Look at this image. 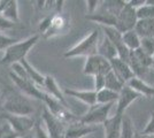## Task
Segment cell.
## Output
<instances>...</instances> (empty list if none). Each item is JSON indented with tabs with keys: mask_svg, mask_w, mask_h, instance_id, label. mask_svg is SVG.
Wrapping results in <instances>:
<instances>
[{
	"mask_svg": "<svg viewBox=\"0 0 154 138\" xmlns=\"http://www.w3.org/2000/svg\"><path fill=\"white\" fill-rule=\"evenodd\" d=\"M39 37L40 36L38 33H36L26 39L21 40V41H17L13 45H11L8 48L5 50V54L1 59V63L2 65H14V63H19L22 60H24L29 51L37 44Z\"/></svg>",
	"mask_w": 154,
	"mask_h": 138,
	"instance_id": "1",
	"label": "cell"
},
{
	"mask_svg": "<svg viewBox=\"0 0 154 138\" xmlns=\"http://www.w3.org/2000/svg\"><path fill=\"white\" fill-rule=\"evenodd\" d=\"M99 45V30H93L90 35L81 40L78 44L71 47L63 54V58H77V57H92L98 54Z\"/></svg>",
	"mask_w": 154,
	"mask_h": 138,
	"instance_id": "2",
	"label": "cell"
},
{
	"mask_svg": "<svg viewBox=\"0 0 154 138\" xmlns=\"http://www.w3.org/2000/svg\"><path fill=\"white\" fill-rule=\"evenodd\" d=\"M2 112L14 114V115H23V116H31V114L35 112L33 106L31 105L30 100L23 97L22 94L11 92L2 103Z\"/></svg>",
	"mask_w": 154,
	"mask_h": 138,
	"instance_id": "3",
	"label": "cell"
},
{
	"mask_svg": "<svg viewBox=\"0 0 154 138\" xmlns=\"http://www.w3.org/2000/svg\"><path fill=\"white\" fill-rule=\"evenodd\" d=\"M0 118L5 120L8 124L13 128L15 132H17L21 137L28 132H31L35 128L36 121L32 116H23V115H14L9 113H0Z\"/></svg>",
	"mask_w": 154,
	"mask_h": 138,
	"instance_id": "4",
	"label": "cell"
},
{
	"mask_svg": "<svg viewBox=\"0 0 154 138\" xmlns=\"http://www.w3.org/2000/svg\"><path fill=\"white\" fill-rule=\"evenodd\" d=\"M110 72H112V65H110V61H108L107 59L98 54L86 58L83 68V72L85 75L92 76V77H96L98 75L107 76Z\"/></svg>",
	"mask_w": 154,
	"mask_h": 138,
	"instance_id": "5",
	"label": "cell"
},
{
	"mask_svg": "<svg viewBox=\"0 0 154 138\" xmlns=\"http://www.w3.org/2000/svg\"><path fill=\"white\" fill-rule=\"evenodd\" d=\"M44 103H45L46 107L50 109V112L55 118H58L59 120H61L62 122H64L66 124H70L72 122H76V121L79 120V116L72 114L69 111L68 107H66L63 104H61L57 99H54L53 97L46 94V93H45V98H44Z\"/></svg>",
	"mask_w": 154,
	"mask_h": 138,
	"instance_id": "6",
	"label": "cell"
},
{
	"mask_svg": "<svg viewBox=\"0 0 154 138\" xmlns=\"http://www.w3.org/2000/svg\"><path fill=\"white\" fill-rule=\"evenodd\" d=\"M112 106H114V104H107V105L97 104L90 107V109L83 116H81L79 120L85 124L93 125V127L96 124H103L109 118L108 115L112 109Z\"/></svg>",
	"mask_w": 154,
	"mask_h": 138,
	"instance_id": "7",
	"label": "cell"
},
{
	"mask_svg": "<svg viewBox=\"0 0 154 138\" xmlns=\"http://www.w3.org/2000/svg\"><path fill=\"white\" fill-rule=\"evenodd\" d=\"M129 66L131 67L132 72H135L136 77L143 78V76L147 72L148 69L153 68V60H152V57L147 55L140 48H138L131 52Z\"/></svg>",
	"mask_w": 154,
	"mask_h": 138,
	"instance_id": "8",
	"label": "cell"
},
{
	"mask_svg": "<svg viewBox=\"0 0 154 138\" xmlns=\"http://www.w3.org/2000/svg\"><path fill=\"white\" fill-rule=\"evenodd\" d=\"M42 118L45 122L46 128H47V133L50 138H64L66 135V129L67 125L64 122H62L61 120H59L58 118H55L50 109L44 106L43 111H42Z\"/></svg>",
	"mask_w": 154,
	"mask_h": 138,
	"instance_id": "9",
	"label": "cell"
},
{
	"mask_svg": "<svg viewBox=\"0 0 154 138\" xmlns=\"http://www.w3.org/2000/svg\"><path fill=\"white\" fill-rule=\"evenodd\" d=\"M137 21H138L137 11L130 6L128 1H127L122 12L117 16V24H116L115 28L123 35L124 32L134 30L136 24H137Z\"/></svg>",
	"mask_w": 154,
	"mask_h": 138,
	"instance_id": "10",
	"label": "cell"
},
{
	"mask_svg": "<svg viewBox=\"0 0 154 138\" xmlns=\"http://www.w3.org/2000/svg\"><path fill=\"white\" fill-rule=\"evenodd\" d=\"M9 76H11L12 81L14 82V84L19 87L20 91H22L26 96L44 101L45 92H44V90L39 89L38 86L36 85L33 82H31L30 79L20 78V77H17V76H16L15 74H13L12 72H9Z\"/></svg>",
	"mask_w": 154,
	"mask_h": 138,
	"instance_id": "11",
	"label": "cell"
},
{
	"mask_svg": "<svg viewBox=\"0 0 154 138\" xmlns=\"http://www.w3.org/2000/svg\"><path fill=\"white\" fill-rule=\"evenodd\" d=\"M141 96L138 94L136 91H134L130 86H128L127 84L124 85V87L122 89V91L120 92L119 94V100L116 103V113L117 115H123L125 114V111L128 109V107L132 103H135L137 99H139Z\"/></svg>",
	"mask_w": 154,
	"mask_h": 138,
	"instance_id": "12",
	"label": "cell"
},
{
	"mask_svg": "<svg viewBox=\"0 0 154 138\" xmlns=\"http://www.w3.org/2000/svg\"><path fill=\"white\" fill-rule=\"evenodd\" d=\"M110 65H112V72H114L119 77V79L124 84H128L129 81L136 76L135 72L131 69V67L129 66V63L124 62L120 58L113 59L110 61Z\"/></svg>",
	"mask_w": 154,
	"mask_h": 138,
	"instance_id": "13",
	"label": "cell"
},
{
	"mask_svg": "<svg viewBox=\"0 0 154 138\" xmlns=\"http://www.w3.org/2000/svg\"><path fill=\"white\" fill-rule=\"evenodd\" d=\"M94 130H96V127L85 124L81 120H78L76 122H72L67 125L64 138H83L84 136L92 133Z\"/></svg>",
	"mask_w": 154,
	"mask_h": 138,
	"instance_id": "14",
	"label": "cell"
},
{
	"mask_svg": "<svg viewBox=\"0 0 154 138\" xmlns=\"http://www.w3.org/2000/svg\"><path fill=\"white\" fill-rule=\"evenodd\" d=\"M43 89H44V92L46 94H48V96L53 97L54 99H57L58 101H60L61 104H63L66 107L69 108V105H68L66 97H64V92L60 89V86L58 85L57 81L54 79L53 76H51V75L45 76V83H44Z\"/></svg>",
	"mask_w": 154,
	"mask_h": 138,
	"instance_id": "15",
	"label": "cell"
},
{
	"mask_svg": "<svg viewBox=\"0 0 154 138\" xmlns=\"http://www.w3.org/2000/svg\"><path fill=\"white\" fill-rule=\"evenodd\" d=\"M66 96H69L71 98L81 100L82 103L89 105L90 107L97 105V92L94 90L86 91V90H75V89H64Z\"/></svg>",
	"mask_w": 154,
	"mask_h": 138,
	"instance_id": "16",
	"label": "cell"
},
{
	"mask_svg": "<svg viewBox=\"0 0 154 138\" xmlns=\"http://www.w3.org/2000/svg\"><path fill=\"white\" fill-rule=\"evenodd\" d=\"M0 15L13 23L19 22V9L16 0H1L0 1Z\"/></svg>",
	"mask_w": 154,
	"mask_h": 138,
	"instance_id": "17",
	"label": "cell"
},
{
	"mask_svg": "<svg viewBox=\"0 0 154 138\" xmlns=\"http://www.w3.org/2000/svg\"><path fill=\"white\" fill-rule=\"evenodd\" d=\"M85 19L92 22H97L100 26H116L117 24V16L109 13L107 11L99 12V13L88 14Z\"/></svg>",
	"mask_w": 154,
	"mask_h": 138,
	"instance_id": "18",
	"label": "cell"
},
{
	"mask_svg": "<svg viewBox=\"0 0 154 138\" xmlns=\"http://www.w3.org/2000/svg\"><path fill=\"white\" fill-rule=\"evenodd\" d=\"M121 123L122 115L115 114L114 116L109 118L105 123V138H121Z\"/></svg>",
	"mask_w": 154,
	"mask_h": 138,
	"instance_id": "19",
	"label": "cell"
},
{
	"mask_svg": "<svg viewBox=\"0 0 154 138\" xmlns=\"http://www.w3.org/2000/svg\"><path fill=\"white\" fill-rule=\"evenodd\" d=\"M128 86H130L134 91H136L138 94H140L141 97H146V98H151L154 97V86L147 84L143 78L139 77H134L128 82Z\"/></svg>",
	"mask_w": 154,
	"mask_h": 138,
	"instance_id": "20",
	"label": "cell"
},
{
	"mask_svg": "<svg viewBox=\"0 0 154 138\" xmlns=\"http://www.w3.org/2000/svg\"><path fill=\"white\" fill-rule=\"evenodd\" d=\"M67 28H68V23H67V20H66V17H64L63 15L61 13L53 14L51 28H50V30H48L44 36H45L46 38L57 36V35H59L60 32L64 31Z\"/></svg>",
	"mask_w": 154,
	"mask_h": 138,
	"instance_id": "21",
	"label": "cell"
},
{
	"mask_svg": "<svg viewBox=\"0 0 154 138\" xmlns=\"http://www.w3.org/2000/svg\"><path fill=\"white\" fill-rule=\"evenodd\" d=\"M98 55L103 57L108 61H112L113 59L117 58V50L115 45L105 36L101 41H99L98 45Z\"/></svg>",
	"mask_w": 154,
	"mask_h": 138,
	"instance_id": "22",
	"label": "cell"
},
{
	"mask_svg": "<svg viewBox=\"0 0 154 138\" xmlns=\"http://www.w3.org/2000/svg\"><path fill=\"white\" fill-rule=\"evenodd\" d=\"M135 31L140 38L154 37V20H138L135 26Z\"/></svg>",
	"mask_w": 154,
	"mask_h": 138,
	"instance_id": "23",
	"label": "cell"
},
{
	"mask_svg": "<svg viewBox=\"0 0 154 138\" xmlns=\"http://www.w3.org/2000/svg\"><path fill=\"white\" fill-rule=\"evenodd\" d=\"M21 63H22V66L24 67L26 74H28V76H29V79H30L31 82H33L38 87L44 86V83H45V76H43L40 72H37V70H36V69L28 62V60L26 59L22 60Z\"/></svg>",
	"mask_w": 154,
	"mask_h": 138,
	"instance_id": "24",
	"label": "cell"
},
{
	"mask_svg": "<svg viewBox=\"0 0 154 138\" xmlns=\"http://www.w3.org/2000/svg\"><path fill=\"white\" fill-rule=\"evenodd\" d=\"M119 94L120 93H116L112 90L103 87L100 91L97 92V104H101V105L115 104L119 100Z\"/></svg>",
	"mask_w": 154,
	"mask_h": 138,
	"instance_id": "25",
	"label": "cell"
},
{
	"mask_svg": "<svg viewBox=\"0 0 154 138\" xmlns=\"http://www.w3.org/2000/svg\"><path fill=\"white\" fill-rule=\"evenodd\" d=\"M122 40L123 43H124V45L127 46L130 51H136V50H138L140 47L141 38L138 36V33L135 31V29L123 33Z\"/></svg>",
	"mask_w": 154,
	"mask_h": 138,
	"instance_id": "26",
	"label": "cell"
},
{
	"mask_svg": "<svg viewBox=\"0 0 154 138\" xmlns=\"http://www.w3.org/2000/svg\"><path fill=\"white\" fill-rule=\"evenodd\" d=\"M124 85L125 84L122 83L113 72H109L108 75L106 76V78H105V87L108 89V90L116 92V93H120V92L122 91Z\"/></svg>",
	"mask_w": 154,
	"mask_h": 138,
	"instance_id": "27",
	"label": "cell"
},
{
	"mask_svg": "<svg viewBox=\"0 0 154 138\" xmlns=\"http://www.w3.org/2000/svg\"><path fill=\"white\" fill-rule=\"evenodd\" d=\"M121 138H135V128L132 120L127 114L122 115L121 123Z\"/></svg>",
	"mask_w": 154,
	"mask_h": 138,
	"instance_id": "28",
	"label": "cell"
},
{
	"mask_svg": "<svg viewBox=\"0 0 154 138\" xmlns=\"http://www.w3.org/2000/svg\"><path fill=\"white\" fill-rule=\"evenodd\" d=\"M127 4V1H121V0H110V1H103V5L105 11L109 13L114 14L115 16H119L120 13L122 12Z\"/></svg>",
	"mask_w": 154,
	"mask_h": 138,
	"instance_id": "29",
	"label": "cell"
},
{
	"mask_svg": "<svg viewBox=\"0 0 154 138\" xmlns=\"http://www.w3.org/2000/svg\"><path fill=\"white\" fill-rule=\"evenodd\" d=\"M138 20H154V5H151L146 1V4L137 9Z\"/></svg>",
	"mask_w": 154,
	"mask_h": 138,
	"instance_id": "30",
	"label": "cell"
},
{
	"mask_svg": "<svg viewBox=\"0 0 154 138\" xmlns=\"http://www.w3.org/2000/svg\"><path fill=\"white\" fill-rule=\"evenodd\" d=\"M140 48L144 53H146L149 57L154 55V37L152 38H141Z\"/></svg>",
	"mask_w": 154,
	"mask_h": 138,
	"instance_id": "31",
	"label": "cell"
},
{
	"mask_svg": "<svg viewBox=\"0 0 154 138\" xmlns=\"http://www.w3.org/2000/svg\"><path fill=\"white\" fill-rule=\"evenodd\" d=\"M0 138H21V136L14 131L13 128L6 122L0 125Z\"/></svg>",
	"mask_w": 154,
	"mask_h": 138,
	"instance_id": "32",
	"label": "cell"
},
{
	"mask_svg": "<svg viewBox=\"0 0 154 138\" xmlns=\"http://www.w3.org/2000/svg\"><path fill=\"white\" fill-rule=\"evenodd\" d=\"M17 40L12 38V37H7L5 35H2V33H0V51L1 50H6L11 45H13L15 44Z\"/></svg>",
	"mask_w": 154,
	"mask_h": 138,
	"instance_id": "33",
	"label": "cell"
},
{
	"mask_svg": "<svg viewBox=\"0 0 154 138\" xmlns=\"http://www.w3.org/2000/svg\"><path fill=\"white\" fill-rule=\"evenodd\" d=\"M52 17H53V15H48V16H46L45 19H43L42 22H40V24H39V31L43 33V35H45L50 30L52 23Z\"/></svg>",
	"mask_w": 154,
	"mask_h": 138,
	"instance_id": "34",
	"label": "cell"
},
{
	"mask_svg": "<svg viewBox=\"0 0 154 138\" xmlns=\"http://www.w3.org/2000/svg\"><path fill=\"white\" fill-rule=\"evenodd\" d=\"M143 135H147V136H154V112L151 114V118L147 122V124L145 127Z\"/></svg>",
	"mask_w": 154,
	"mask_h": 138,
	"instance_id": "35",
	"label": "cell"
},
{
	"mask_svg": "<svg viewBox=\"0 0 154 138\" xmlns=\"http://www.w3.org/2000/svg\"><path fill=\"white\" fill-rule=\"evenodd\" d=\"M32 132L35 133V138H50L48 133H46L44 131V129L40 127L39 123H36L35 124V128L32 129Z\"/></svg>",
	"mask_w": 154,
	"mask_h": 138,
	"instance_id": "36",
	"label": "cell"
},
{
	"mask_svg": "<svg viewBox=\"0 0 154 138\" xmlns=\"http://www.w3.org/2000/svg\"><path fill=\"white\" fill-rule=\"evenodd\" d=\"M105 78H106V76H103V75H98L96 77H93V79H94V91L96 92L100 91L101 89L105 87Z\"/></svg>",
	"mask_w": 154,
	"mask_h": 138,
	"instance_id": "37",
	"label": "cell"
},
{
	"mask_svg": "<svg viewBox=\"0 0 154 138\" xmlns=\"http://www.w3.org/2000/svg\"><path fill=\"white\" fill-rule=\"evenodd\" d=\"M99 4H101V2L98 1V0H89V1H86V5H88V14L96 13Z\"/></svg>",
	"mask_w": 154,
	"mask_h": 138,
	"instance_id": "38",
	"label": "cell"
},
{
	"mask_svg": "<svg viewBox=\"0 0 154 138\" xmlns=\"http://www.w3.org/2000/svg\"><path fill=\"white\" fill-rule=\"evenodd\" d=\"M14 26H15V23L6 20L4 16H1V15H0V30H7V29L13 28Z\"/></svg>",
	"mask_w": 154,
	"mask_h": 138,
	"instance_id": "39",
	"label": "cell"
},
{
	"mask_svg": "<svg viewBox=\"0 0 154 138\" xmlns=\"http://www.w3.org/2000/svg\"><path fill=\"white\" fill-rule=\"evenodd\" d=\"M128 4L137 11L138 8H140L141 6H144L146 4V0H130V1H128Z\"/></svg>",
	"mask_w": 154,
	"mask_h": 138,
	"instance_id": "40",
	"label": "cell"
},
{
	"mask_svg": "<svg viewBox=\"0 0 154 138\" xmlns=\"http://www.w3.org/2000/svg\"><path fill=\"white\" fill-rule=\"evenodd\" d=\"M141 138H154V136H147V135H141Z\"/></svg>",
	"mask_w": 154,
	"mask_h": 138,
	"instance_id": "41",
	"label": "cell"
},
{
	"mask_svg": "<svg viewBox=\"0 0 154 138\" xmlns=\"http://www.w3.org/2000/svg\"><path fill=\"white\" fill-rule=\"evenodd\" d=\"M152 60H153V69H154V55L152 57Z\"/></svg>",
	"mask_w": 154,
	"mask_h": 138,
	"instance_id": "42",
	"label": "cell"
}]
</instances>
